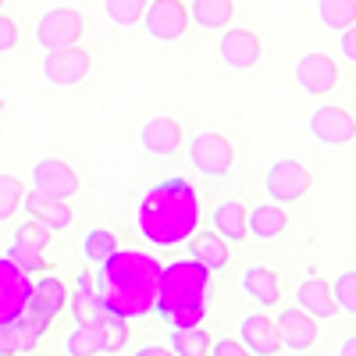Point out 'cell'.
Returning a JSON list of instances; mask_svg holds the SVG:
<instances>
[{
	"instance_id": "cell-1",
	"label": "cell",
	"mask_w": 356,
	"mask_h": 356,
	"mask_svg": "<svg viewBox=\"0 0 356 356\" xmlns=\"http://www.w3.org/2000/svg\"><path fill=\"white\" fill-rule=\"evenodd\" d=\"M203 221V203L189 178L171 175L143 193L136 207V232L157 250L186 246Z\"/></svg>"
},
{
	"instance_id": "cell-2",
	"label": "cell",
	"mask_w": 356,
	"mask_h": 356,
	"mask_svg": "<svg viewBox=\"0 0 356 356\" xmlns=\"http://www.w3.org/2000/svg\"><path fill=\"white\" fill-rule=\"evenodd\" d=\"M97 296L107 310V317L139 321L154 314L157 292H161V260L143 250H122L118 246L104 264H97Z\"/></svg>"
},
{
	"instance_id": "cell-3",
	"label": "cell",
	"mask_w": 356,
	"mask_h": 356,
	"mask_svg": "<svg viewBox=\"0 0 356 356\" xmlns=\"http://www.w3.org/2000/svg\"><path fill=\"white\" fill-rule=\"evenodd\" d=\"M207 300H211V271L200 260L182 257V260H171L168 267H161V292H157L154 314L168 328L203 324Z\"/></svg>"
},
{
	"instance_id": "cell-4",
	"label": "cell",
	"mask_w": 356,
	"mask_h": 356,
	"mask_svg": "<svg viewBox=\"0 0 356 356\" xmlns=\"http://www.w3.org/2000/svg\"><path fill=\"white\" fill-rule=\"evenodd\" d=\"M50 228L40 225L36 218H25L15 235H11V246L4 250V257L11 264H18L25 275H40V271H50V260H47V246H50Z\"/></svg>"
},
{
	"instance_id": "cell-5",
	"label": "cell",
	"mask_w": 356,
	"mask_h": 356,
	"mask_svg": "<svg viewBox=\"0 0 356 356\" xmlns=\"http://www.w3.org/2000/svg\"><path fill=\"white\" fill-rule=\"evenodd\" d=\"M189 164L200 171V175H211V178H225L232 175L235 168V146L228 136L207 129V132H196L189 139Z\"/></svg>"
},
{
	"instance_id": "cell-6",
	"label": "cell",
	"mask_w": 356,
	"mask_h": 356,
	"mask_svg": "<svg viewBox=\"0 0 356 356\" xmlns=\"http://www.w3.org/2000/svg\"><path fill=\"white\" fill-rule=\"evenodd\" d=\"M264 189L275 203H300L310 189H314V171H307V164L292 161V157H282L267 168L264 175Z\"/></svg>"
},
{
	"instance_id": "cell-7",
	"label": "cell",
	"mask_w": 356,
	"mask_h": 356,
	"mask_svg": "<svg viewBox=\"0 0 356 356\" xmlns=\"http://www.w3.org/2000/svg\"><path fill=\"white\" fill-rule=\"evenodd\" d=\"M43 79L57 89H72L79 82H86V75L93 72V54L82 50L79 43L72 47H57V50H43Z\"/></svg>"
},
{
	"instance_id": "cell-8",
	"label": "cell",
	"mask_w": 356,
	"mask_h": 356,
	"mask_svg": "<svg viewBox=\"0 0 356 356\" xmlns=\"http://www.w3.org/2000/svg\"><path fill=\"white\" fill-rule=\"evenodd\" d=\"M139 25L146 29V36L157 40V43H178L189 33V8L182 0H150Z\"/></svg>"
},
{
	"instance_id": "cell-9",
	"label": "cell",
	"mask_w": 356,
	"mask_h": 356,
	"mask_svg": "<svg viewBox=\"0 0 356 356\" xmlns=\"http://www.w3.org/2000/svg\"><path fill=\"white\" fill-rule=\"evenodd\" d=\"M82 33H86V22H82V15L75 8H50L36 22V43L43 50L72 47V43L82 40Z\"/></svg>"
},
{
	"instance_id": "cell-10",
	"label": "cell",
	"mask_w": 356,
	"mask_h": 356,
	"mask_svg": "<svg viewBox=\"0 0 356 356\" xmlns=\"http://www.w3.org/2000/svg\"><path fill=\"white\" fill-rule=\"evenodd\" d=\"M275 328H278L282 349H289V353H310V349L317 346V339H321L317 317H310L303 307H285V310H278Z\"/></svg>"
},
{
	"instance_id": "cell-11",
	"label": "cell",
	"mask_w": 356,
	"mask_h": 356,
	"mask_svg": "<svg viewBox=\"0 0 356 356\" xmlns=\"http://www.w3.org/2000/svg\"><path fill=\"white\" fill-rule=\"evenodd\" d=\"M29 292H33V275H25L18 264L0 257V324H11L25 314Z\"/></svg>"
},
{
	"instance_id": "cell-12",
	"label": "cell",
	"mask_w": 356,
	"mask_h": 356,
	"mask_svg": "<svg viewBox=\"0 0 356 356\" xmlns=\"http://www.w3.org/2000/svg\"><path fill=\"white\" fill-rule=\"evenodd\" d=\"M33 189L57 196V200H72L79 193V175L61 157H43V161L33 164Z\"/></svg>"
},
{
	"instance_id": "cell-13",
	"label": "cell",
	"mask_w": 356,
	"mask_h": 356,
	"mask_svg": "<svg viewBox=\"0 0 356 356\" xmlns=\"http://www.w3.org/2000/svg\"><path fill=\"white\" fill-rule=\"evenodd\" d=\"M218 54L232 72H250V68L260 65L264 47H260L257 33H250V29H225L221 43H218Z\"/></svg>"
},
{
	"instance_id": "cell-14",
	"label": "cell",
	"mask_w": 356,
	"mask_h": 356,
	"mask_svg": "<svg viewBox=\"0 0 356 356\" xmlns=\"http://www.w3.org/2000/svg\"><path fill=\"white\" fill-rule=\"evenodd\" d=\"M310 136L317 143H328V146H346L356 139V122H353V114L342 111V107H317L310 114Z\"/></svg>"
},
{
	"instance_id": "cell-15",
	"label": "cell",
	"mask_w": 356,
	"mask_h": 356,
	"mask_svg": "<svg viewBox=\"0 0 356 356\" xmlns=\"http://www.w3.org/2000/svg\"><path fill=\"white\" fill-rule=\"evenodd\" d=\"M139 143H143V150L150 157H171L178 146L186 143V136H182V125H178L171 114H154V118L143 122Z\"/></svg>"
},
{
	"instance_id": "cell-16",
	"label": "cell",
	"mask_w": 356,
	"mask_h": 356,
	"mask_svg": "<svg viewBox=\"0 0 356 356\" xmlns=\"http://www.w3.org/2000/svg\"><path fill=\"white\" fill-rule=\"evenodd\" d=\"M296 82H300L303 93L310 97H324L332 93L335 82H339V68L328 54H303L296 61Z\"/></svg>"
},
{
	"instance_id": "cell-17",
	"label": "cell",
	"mask_w": 356,
	"mask_h": 356,
	"mask_svg": "<svg viewBox=\"0 0 356 356\" xmlns=\"http://www.w3.org/2000/svg\"><path fill=\"white\" fill-rule=\"evenodd\" d=\"M68 307V285L57 278V275H50V271H40V275H33V292H29V303H25V310H33V314H43V317H57Z\"/></svg>"
},
{
	"instance_id": "cell-18",
	"label": "cell",
	"mask_w": 356,
	"mask_h": 356,
	"mask_svg": "<svg viewBox=\"0 0 356 356\" xmlns=\"http://www.w3.org/2000/svg\"><path fill=\"white\" fill-rule=\"evenodd\" d=\"M22 211L29 218H36L40 225H47L50 232H65L72 225V207L68 200H57V196H47L40 189H29L22 196Z\"/></svg>"
},
{
	"instance_id": "cell-19",
	"label": "cell",
	"mask_w": 356,
	"mask_h": 356,
	"mask_svg": "<svg viewBox=\"0 0 356 356\" xmlns=\"http://www.w3.org/2000/svg\"><path fill=\"white\" fill-rule=\"evenodd\" d=\"M239 342L246 346V353L253 356H275L282 353V339H278V328L267 314H246L243 324H239Z\"/></svg>"
},
{
	"instance_id": "cell-20",
	"label": "cell",
	"mask_w": 356,
	"mask_h": 356,
	"mask_svg": "<svg viewBox=\"0 0 356 356\" xmlns=\"http://www.w3.org/2000/svg\"><path fill=\"white\" fill-rule=\"evenodd\" d=\"M65 310H72V321L75 324H104L107 321V310H104L100 296H97V282L89 278L86 271H79L75 292L68 296V307Z\"/></svg>"
},
{
	"instance_id": "cell-21",
	"label": "cell",
	"mask_w": 356,
	"mask_h": 356,
	"mask_svg": "<svg viewBox=\"0 0 356 356\" xmlns=\"http://www.w3.org/2000/svg\"><path fill=\"white\" fill-rule=\"evenodd\" d=\"M239 289L250 296L260 310H271V307H278V300H282V282H278V275L271 271V267H260V264L246 267L243 278H239Z\"/></svg>"
},
{
	"instance_id": "cell-22",
	"label": "cell",
	"mask_w": 356,
	"mask_h": 356,
	"mask_svg": "<svg viewBox=\"0 0 356 356\" xmlns=\"http://www.w3.org/2000/svg\"><path fill=\"white\" fill-rule=\"evenodd\" d=\"M296 307H303L310 317L317 321H332L339 314L335 307V296H332V285L321 282V278H307L303 285H296Z\"/></svg>"
},
{
	"instance_id": "cell-23",
	"label": "cell",
	"mask_w": 356,
	"mask_h": 356,
	"mask_svg": "<svg viewBox=\"0 0 356 356\" xmlns=\"http://www.w3.org/2000/svg\"><path fill=\"white\" fill-rule=\"evenodd\" d=\"M186 246H189V257L200 260L211 275H218V271H225V267H228V243L221 239L218 232H200V228H196V232L189 235Z\"/></svg>"
},
{
	"instance_id": "cell-24",
	"label": "cell",
	"mask_w": 356,
	"mask_h": 356,
	"mask_svg": "<svg viewBox=\"0 0 356 356\" xmlns=\"http://www.w3.org/2000/svg\"><path fill=\"white\" fill-rule=\"evenodd\" d=\"M285 228H289V218L282 211V203H260L246 214V235H253V239H260V243L278 239Z\"/></svg>"
},
{
	"instance_id": "cell-25",
	"label": "cell",
	"mask_w": 356,
	"mask_h": 356,
	"mask_svg": "<svg viewBox=\"0 0 356 356\" xmlns=\"http://www.w3.org/2000/svg\"><path fill=\"white\" fill-rule=\"evenodd\" d=\"M246 203L243 200H221L214 211H211V228L228 243H239L246 239Z\"/></svg>"
},
{
	"instance_id": "cell-26",
	"label": "cell",
	"mask_w": 356,
	"mask_h": 356,
	"mask_svg": "<svg viewBox=\"0 0 356 356\" xmlns=\"http://www.w3.org/2000/svg\"><path fill=\"white\" fill-rule=\"evenodd\" d=\"M235 15V0H193L189 4V22L200 29H225Z\"/></svg>"
},
{
	"instance_id": "cell-27",
	"label": "cell",
	"mask_w": 356,
	"mask_h": 356,
	"mask_svg": "<svg viewBox=\"0 0 356 356\" xmlns=\"http://www.w3.org/2000/svg\"><path fill=\"white\" fill-rule=\"evenodd\" d=\"M104 324H75L65 339V353L68 356H100L104 353Z\"/></svg>"
},
{
	"instance_id": "cell-28",
	"label": "cell",
	"mask_w": 356,
	"mask_h": 356,
	"mask_svg": "<svg viewBox=\"0 0 356 356\" xmlns=\"http://www.w3.org/2000/svg\"><path fill=\"white\" fill-rule=\"evenodd\" d=\"M171 353L175 356H207L211 349V335L203 332V324H193V328H171Z\"/></svg>"
},
{
	"instance_id": "cell-29",
	"label": "cell",
	"mask_w": 356,
	"mask_h": 356,
	"mask_svg": "<svg viewBox=\"0 0 356 356\" xmlns=\"http://www.w3.org/2000/svg\"><path fill=\"white\" fill-rule=\"evenodd\" d=\"M317 18L324 29H342L356 22V0H317Z\"/></svg>"
},
{
	"instance_id": "cell-30",
	"label": "cell",
	"mask_w": 356,
	"mask_h": 356,
	"mask_svg": "<svg viewBox=\"0 0 356 356\" xmlns=\"http://www.w3.org/2000/svg\"><path fill=\"white\" fill-rule=\"evenodd\" d=\"M118 250V235L111 228H89L86 239H82V257L89 264H104L111 253Z\"/></svg>"
},
{
	"instance_id": "cell-31",
	"label": "cell",
	"mask_w": 356,
	"mask_h": 356,
	"mask_svg": "<svg viewBox=\"0 0 356 356\" xmlns=\"http://www.w3.org/2000/svg\"><path fill=\"white\" fill-rule=\"evenodd\" d=\"M150 0H104V15L118 25V29H136L143 22V11Z\"/></svg>"
},
{
	"instance_id": "cell-32",
	"label": "cell",
	"mask_w": 356,
	"mask_h": 356,
	"mask_svg": "<svg viewBox=\"0 0 356 356\" xmlns=\"http://www.w3.org/2000/svg\"><path fill=\"white\" fill-rule=\"evenodd\" d=\"M22 196H25V182L8 171H0V225L11 221L22 211Z\"/></svg>"
},
{
	"instance_id": "cell-33",
	"label": "cell",
	"mask_w": 356,
	"mask_h": 356,
	"mask_svg": "<svg viewBox=\"0 0 356 356\" xmlns=\"http://www.w3.org/2000/svg\"><path fill=\"white\" fill-rule=\"evenodd\" d=\"M332 296H335V307L342 314H353L356 317V271H342L332 282Z\"/></svg>"
},
{
	"instance_id": "cell-34",
	"label": "cell",
	"mask_w": 356,
	"mask_h": 356,
	"mask_svg": "<svg viewBox=\"0 0 356 356\" xmlns=\"http://www.w3.org/2000/svg\"><path fill=\"white\" fill-rule=\"evenodd\" d=\"M129 342V321L125 317H107L104 324V353L114 356V353H122Z\"/></svg>"
},
{
	"instance_id": "cell-35",
	"label": "cell",
	"mask_w": 356,
	"mask_h": 356,
	"mask_svg": "<svg viewBox=\"0 0 356 356\" xmlns=\"http://www.w3.org/2000/svg\"><path fill=\"white\" fill-rule=\"evenodd\" d=\"M22 33H18V22L8 18V15H0V54H11L18 47Z\"/></svg>"
},
{
	"instance_id": "cell-36",
	"label": "cell",
	"mask_w": 356,
	"mask_h": 356,
	"mask_svg": "<svg viewBox=\"0 0 356 356\" xmlns=\"http://www.w3.org/2000/svg\"><path fill=\"white\" fill-rule=\"evenodd\" d=\"M211 356H246V346L239 339H211V349H207Z\"/></svg>"
},
{
	"instance_id": "cell-37",
	"label": "cell",
	"mask_w": 356,
	"mask_h": 356,
	"mask_svg": "<svg viewBox=\"0 0 356 356\" xmlns=\"http://www.w3.org/2000/svg\"><path fill=\"white\" fill-rule=\"evenodd\" d=\"M339 47H342V57H346V61L356 65V22L346 25L342 33H339Z\"/></svg>"
},
{
	"instance_id": "cell-38",
	"label": "cell",
	"mask_w": 356,
	"mask_h": 356,
	"mask_svg": "<svg viewBox=\"0 0 356 356\" xmlns=\"http://www.w3.org/2000/svg\"><path fill=\"white\" fill-rule=\"evenodd\" d=\"M18 339H15V324H0V356H15Z\"/></svg>"
},
{
	"instance_id": "cell-39",
	"label": "cell",
	"mask_w": 356,
	"mask_h": 356,
	"mask_svg": "<svg viewBox=\"0 0 356 356\" xmlns=\"http://www.w3.org/2000/svg\"><path fill=\"white\" fill-rule=\"evenodd\" d=\"M339 356H356V335H349V339L339 346Z\"/></svg>"
},
{
	"instance_id": "cell-40",
	"label": "cell",
	"mask_w": 356,
	"mask_h": 356,
	"mask_svg": "<svg viewBox=\"0 0 356 356\" xmlns=\"http://www.w3.org/2000/svg\"><path fill=\"white\" fill-rule=\"evenodd\" d=\"M168 349L164 346H143V349H136V356H164Z\"/></svg>"
},
{
	"instance_id": "cell-41",
	"label": "cell",
	"mask_w": 356,
	"mask_h": 356,
	"mask_svg": "<svg viewBox=\"0 0 356 356\" xmlns=\"http://www.w3.org/2000/svg\"><path fill=\"white\" fill-rule=\"evenodd\" d=\"M0 8H4V0H0Z\"/></svg>"
}]
</instances>
